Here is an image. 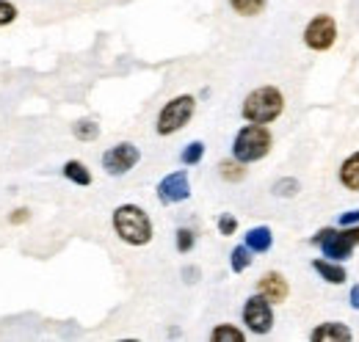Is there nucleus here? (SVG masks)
I'll list each match as a JSON object with an SVG mask.
<instances>
[{
	"mask_svg": "<svg viewBox=\"0 0 359 342\" xmlns=\"http://www.w3.org/2000/svg\"><path fill=\"white\" fill-rule=\"evenodd\" d=\"M255 262V252L246 246V243H238L232 252H229V271L232 273H246Z\"/></svg>",
	"mask_w": 359,
	"mask_h": 342,
	"instance_id": "nucleus-16",
	"label": "nucleus"
},
{
	"mask_svg": "<svg viewBox=\"0 0 359 342\" xmlns=\"http://www.w3.org/2000/svg\"><path fill=\"white\" fill-rule=\"evenodd\" d=\"M354 224H359V207L346 210V213H340V218H337V226H354Z\"/></svg>",
	"mask_w": 359,
	"mask_h": 342,
	"instance_id": "nucleus-28",
	"label": "nucleus"
},
{
	"mask_svg": "<svg viewBox=\"0 0 359 342\" xmlns=\"http://www.w3.org/2000/svg\"><path fill=\"white\" fill-rule=\"evenodd\" d=\"M111 229H114V235L125 246H133V249L149 246L152 238H155L152 218H149V213L141 205H135V202H125V205H119L111 213Z\"/></svg>",
	"mask_w": 359,
	"mask_h": 342,
	"instance_id": "nucleus-1",
	"label": "nucleus"
},
{
	"mask_svg": "<svg viewBox=\"0 0 359 342\" xmlns=\"http://www.w3.org/2000/svg\"><path fill=\"white\" fill-rule=\"evenodd\" d=\"M210 342H246V331L232 323H219L210 331Z\"/></svg>",
	"mask_w": 359,
	"mask_h": 342,
	"instance_id": "nucleus-22",
	"label": "nucleus"
},
{
	"mask_svg": "<svg viewBox=\"0 0 359 342\" xmlns=\"http://www.w3.org/2000/svg\"><path fill=\"white\" fill-rule=\"evenodd\" d=\"M28 221H31V210H28V207H17V210L8 213V224H11V226H22V224H28Z\"/></svg>",
	"mask_w": 359,
	"mask_h": 342,
	"instance_id": "nucleus-26",
	"label": "nucleus"
},
{
	"mask_svg": "<svg viewBox=\"0 0 359 342\" xmlns=\"http://www.w3.org/2000/svg\"><path fill=\"white\" fill-rule=\"evenodd\" d=\"M100 125H97V119H78L75 125H72V135L81 141V144H91V141H97L100 138Z\"/></svg>",
	"mask_w": 359,
	"mask_h": 342,
	"instance_id": "nucleus-21",
	"label": "nucleus"
},
{
	"mask_svg": "<svg viewBox=\"0 0 359 342\" xmlns=\"http://www.w3.org/2000/svg\"><path fill=\"white\" fill-rule=\"evenodd\" d=\"M337 182H340L348 193H359V149L351 152V155L340 163V169H337Z\"/></svg>",
	"mask_w": 359,
	"mask_h": 342,
	"instance_id": "nucleus-14",
	"label": "nucleus"
},
{
	"mask_svg": "<svg viewBox=\"0 0 359 342\" xmlns=\"http://www.w3.org/2000/svg\"><path fill=\"white\" fill-rule=\"evenodd\" d=\"M310 243H313L315 249H320V256L337 259V262H348L354 256V252H357V246L348 240L343 226H320L310 238Z\"/></svg>",
	"mask_w": 359,
	"mask_h": 342,
	"instance_id": "nucleus-5",
	"label": "nucleus"
},
{
	"mask_svg": "<svg viewBox=\"0 0 359 342\" xmlns=\"http://www.w3.org/2000/svg\"><path fill=\"white\" fill-rule=\"evenodd\" d=\"M257 293L266 296L273 306H279V303H285L290 299V282H287V276L282 271H266L257 279Z\"/></svg>",
	"mask_w": 359,
	"mask_h": 342,
	"instance_id": "nucleus-10",
	"label": "nucleus"
},
{
	"mask_svg": "<svg viewBox=\"0 0 359 342\" xmlns=\"http://www.w3.org/2000/svg\"><path fill=\"white\" fill-rule=\"evenodd\" d=\"M241 320H243V326H246L249 334H255V337H266V334H271V329H273V323H276L273 303H271L266 296H260V293L249 296V299L243 301Z\"/></svg>",
	"mask_w": 359,
	"mask_h": 342,
	"instance_id": "nucleus-6",
	"label": "nucleus"
},
{
	"mask_svg": "<svg viewBox=\"0 0 359 342\" xmlns=\"http://www.w3.org/2000/svg\"><path fill=\"white\" fill-rule=\"evenodd\" d=\"M226 3L238 17H260L269 6V0H226Z\"/></svg>",
	"mask_w": 359,
	"mask_h": 342,
	"instance_id": "nucleus-20",
	"label": "nucleus"
},
{
	"mask_svg": "<svg viewBox=\"0 0 359 342\" xmlns=\"http://www.w3.org/2000/svg\"><path fill=\"white\" fill-rule=\"evenodd\" d=\"M196 114V97L194 94H175L169 102H163V108L155 116V132L161 138H169L180 130H185L191 125Z\"/></svg>",
	"mask_w": 359,
	"mask_h": 342,
	"instance_id": "nucleus-4",
	"label": "nucleus"
},
{
	"mask_svg": "<svg viewBox=\"0 0 359 342\" xmlns=\"http://www.w3.org/2000/svg\"><path fill=\"white\" fill-rule=\"evenodd\" d=\"M285 114V94L279 86H257L241 102L243 122L252 125H273Z\"/></svg>",
	"mask_w": 359,
	"mask_h": 342,
	"instance_id": "nucleus-2",
	"label": "nucleus"
},
{
	"mask_svg": "<svg viewBox=\"0 0 359 342\" xmlns=\"http://www.w3.org/2000/svg\"><path fill=\"white\" fill-rule=\"evenodd\" d=\"M273 149V132L269 125H252L246 122L243 128L235 132L232 138V146H229V155L235 160H241L243 166H252V163H260L266 160Z\"/></svg>",
	"mask_w": 359,
	"mask_h": 342,
	"instance_id": "nucleus-3",
	"label": "nucleus"
},
{
	"mask_svg": "<svg viewBox=\"0 0 359 342\" xmlns=\"http://www.w3.org/2000/svg\"><path fill=\"white\" fill-rule=\"evenodd\" d=\"M313 271L323 279V282H326V285H332V287H340V285H346V282H348V271H346V265H343V262H337V259L315 256Z\"/></svg>",
	"mask_w": 359,
	"mask_h": 342,
	"instance_id": "nucleus-11",
	"label": "nucleus"
},
{
	"mask_svg": "<svg viewBox=\"0 0 359 342\" xmlns=\"http://www.w3.org/2000/svg\"><path fill=\"white\" fill-rule=\"evenodd\" d=\"M302 42L313 53H329L337 44V20L326 11L310 17V22L302 31Z\"/></svg>",
	"mask_w": 359,
	"mask_h": 342,
	"instance_id": "nucleus-7",
	"label": "nucleus"
},
{
	"mask_svg": "<svg viewBox=\"0 0 359 342\" xmlns=\"http://www.w3.org/2000/svg\"><path fill=\"white\" fill-rule=\"evenodd\" d=\"M348 306L359 312V285H351V290H348Z\"/></svg>",
	"mask_w": 359,
	"mask_h": 342,
	"instance_id": "nucleus-29",
	"label": "nucleus"
},
{
	"mask_svg": "<svg viewBox=\"0 0 359 342\" xmlns=\"http://www.w3.org/2000/svg\"><path fill=\"white\" fill-rule=\"evenodd\" d=\"M100 163H102V171L108 177H128L141 163V149L133 141H119V144H114L102 152Z\"/></svg>",
	"mask_w": 359,
	"mask_h": 342,
	"instance_id": "nucleus-8",
	"label": "nucleus"
},
{
	"mask_svg": "<svg viewBox=\"0 0 359 342\" xmlns=\"http://www.w3.org/2000/svg\"><path fill=\"white\" fill-rule=\"evenodd\" d=\"M194 246H196V232L191 226H177V232H175V249H177V254H191Z\"/></svg>",
	"mask_w": 359,
	"mask_h": 342,
	"instance_id": "nucleus-23",
	"label": "nucleus"
},
{
	"mask_svg": "<svg viewBox=\"0 0 359 342\" xmlns=\"http://www.w3.org/2000/svg\"><path fill=\"white\" fill-rule=\"evenodd\" d=\"M243 243H246L255 254H269L271 249H273V229H271L269 224H257V226H252V229L243 235Z\"/></svg>",
	"mask_w": 359,
	"mask_h": 342,
	"instance_id": "nucleus-13",
	"label": "nucleus"
},
{
	"mask_svg": "<svg viewBox=\"0 0 359 342\" xmlns=\"http://www.w3.org/2000/svg\"><path fill=\"white\" fill-rule=\"evenodd\" d=\"M299 191H302V182H299L296 177H279V179L271 185V193H273L276 199H296Z\"/></svg>",
	"mask_w": 359,
	"mask_h": 342,
	"instance_id": "nucleus-19",
	"label": "nucleus"
},
{
	"mask_svg": "<svg viewBox=\"0 0 359 342\" xmlns=\"http://www.w3.org/2000/svg\"><path fill=\"white\" fill-rule=\"evenodd\" d=\"M202 279V268H196V265H185L182 268V282L185 285H196Z\"/></svg>",
	"mask_w": 359,
	"mask_h": 342,
	"instance_id": "nucleus-27",
	"label": "nucleus"
},
{
	"mask_svg": "<svg viewBox=\"0 0 359 342\" xmlns=\"http://www.w3.org/2000/svg\"><path fill=\"white\" fill-rule=\"evenodd\" d=\"M17 17H20V8H17L11 0H0V28L14 25V22H17Z\"/></svg>",
	"mask_w": 359,
	"mask_h": 342,
	"instance_id": "nucleus-25",
	"label": "nucleus"
},
{
	"mask_svg": "<svg viewBox=\"0 0 359 342\" xmlns=\"http://www.w3.org/2000/svg\"><path fill=\"white\" fill-rule=\"evenodd\" d=\"M61 174H64L67 182H72V185H78V188H89L91 182H94L89 166H86L83 160H75V158L61 166Z\"/></svg>",
	"mask_w": 359,
	"mask_h": 342,
	"instance_id": "nucleus-15",
	"label": "nucleus"
},
{
	"mask_svg": "<svg viewBox=\"0 0 359 342\" xmlns=\"http://www.w3.org/2000/svg\"><path fill=\"white\" fill-rule=\"evenodd\" d=\"M155 196L163 207H172V205H182L191 199V177L188 169L169 171L158 185H155Z\"/></svg>",
	"mask_w": 359,
	"mask_h": 342,
	"instance_id": "nucleus-9",
	"label": "nucleus"
},
{
	"mask_svg": "<svg viewBox=\"0 0 359 342\" xmlns=\"http://www.w3.org/2000/svg\"><path fill=\"white\" fill-rule=\"evenodd\" d=\"M216 229L222 238H232L238 232V215L235 213H222L216 218Z\"/></svg>",
	"mask_w": 359,
	"mask_h": 342,
	"instance_id": "nucleus-24",
	"label": "nucleus"
},
{
	"mask_svg": "<svg viewBox=\"0 0 359 342\" xmlns=\"http://www.w3.org/2000/svg\"><path fill=\"white\" fill-rule=\"evenodd\" d=\"M310 340L313 342H351L354 340V331L340 323V320H326V323H318L313 331H310Z\"/></svg>",
	"mask_w": 359,
	"mask_h": 342,
	"instance_id": "nucleus-12",
	"label": "nucleus"
},
{
	"mask_svg": "<svg viewBox=\"0 0 359 342\" xmlns=\"http://www.w3.org/2000/svg\"><path fill=\"white\" fill-rule=\"evenodd\" d=\"M205 141H191V144H185V149L180 152V163L185 166V169H194V166H199L202 160H205Z\"/></svg>",
	"mask_w": 359,
	"mask_h": 342,
	"instance_id": "nucleus-18",
	"label": "nucleus"
},
{
	"mask_svg": "<svg viewBox=\"0 0 359 342\" xmlns=\"http://www.w3.org/2000/svg\"><path fill=\"white\" fill-rule=\"evenodd\" d=\"M219 177H222L224 182H232V185H235V182H243V179H246V166L229 155V158H224V160L219 163Z\"/></svg>",
	"mask_w": 359,
	"mask_h": 342,
	"instance_id": "nucleus-17",
	"label": "nucleus"
}]
</instances>
